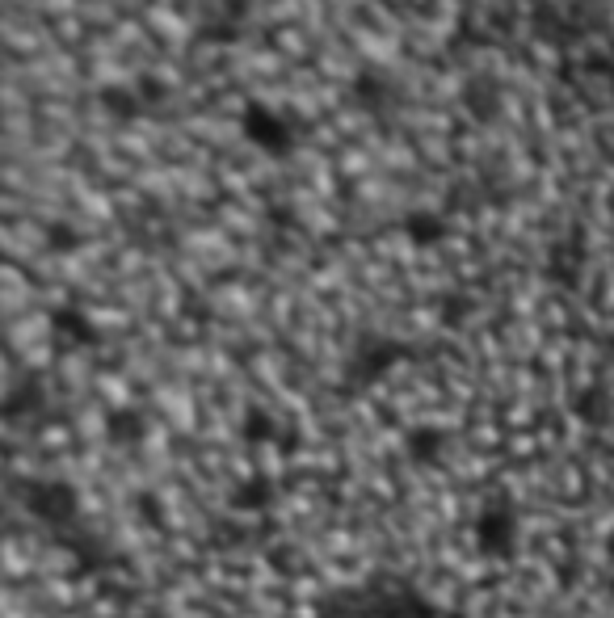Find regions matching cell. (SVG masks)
Listing matches in <instances>:
<instances>
[{
    "mask_svg": "<svg viewBox=\"0 0 614 618\" xmlns=\"http://www.w3.org/2000/svg\"><path fill=\"white\" fill-rule=\"evenodd\" d=\"M270 47H274L278 55L291 59V64H312L316 51H320L307 26H274V30H270Z\"/></svg>",
    "mask_w": 614,
    "mask_h": 618,
    "instance_id": "obj_1",
    "label": "cell"
}]
</instances>
